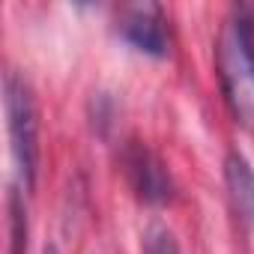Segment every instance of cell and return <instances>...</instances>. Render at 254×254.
Wrapping results in <instances>:
<instances>
[{
    "label": "cell",
    "mask_w": 254,
    "mask_h": 254,
    "mask_svg": "<svg viewBox=\"0 0 254 254\" xmlns=\"http://www.w3.org/2000/svg\"><path fill=\"white\" fill-rule=\"evenodd\" d=\"M215 66L230 114L242 126H254V3L233 6L227 15L215 48Z\"/></svg>",
    "instance_id": "1"
},
{
    "label": "cell",
    "mask_w": 254,
    "mask_h": 254,
    "mask_svg": "<svg viewBox=\"0 0 254 254\" xmlns=\"http://www.w3.org/2000/svg\"><path fill=\"white\" fill-rule=\"evenodd\" d=\"M3 108H6L12 159L18 165L24 189H33L36 186V171H39V114H36L33 90H30L24 75L6 72V78H3Z\"/></svg>",
    "instance_id": "2"
},
{
    "label": "cell",
    "mask_w": 254,
    "mask_h": 254,
    "mask_svg": "<svg viewBox=\"0 0 254 254\" xmlns=\"http://www.w3.org/2000/svg\"><path fill=\"white\" fill-rule=\"evenodd\" d=\"M123 171H126V180H129L132 191L144 203L162 206V203H168L174 197L171 171L165 168V162L147 144H141V141L126 144V150H123Z\"/></svg>",
    "instance_id": "3"
},
{
    "label": "cell",
    "mask_w": 254,
    "mask_h": 254,
    "mask_svg": "<svg viewBox=\"0 0 254 254\" xmlns=\"http://www.w3.org/2000/svg\"><path fill=\"white\" fill-rule=\"evenodd\" d=\"M120 33L123 39L135 45L138 51L150 57H168L171 51V33L162 6L156 3H138V6H126L120 15Z\"/></svg>",
    "instance_id": "4"
},
{
    "label": "cell",
    "mask_w": 254,
    "mask_h": 254,
    "mask_svg": "<svg viewBox=\"0 0 254 254\" xmlns=\"http://www.w3.org/2000/svg\"><path fill=\"white\" fill-rule=\"evenodd\" d=\"M224 183H227L233 209L248 227H254V171L239 150L227 153L224 159Z\"/></svg>",
    "instance_id": "5"
},
{
    "label": "cell",
    "mask_w": 254,
    "mask_h": 254,
    "mask_svg": "<svg viewBox=\"0 0 254 254\" xmlns=\"http://www.w3.org/2000/svg\"><path fill=\"white\" fill-rule=\"evenodd\" d=\"M6 212H9V254H27L30 224H27V206L18 189H9Z\"/></svg>",
    "instance_id": "6"
},
{
    "label": "cell",
    "mask_w": 254,
    "mask_h": 254,
    "mask_svg": "<svg viewBox=\"0 0 254 254\" xmlns=\"http://www.w3.org/2000/svg\"><path fill=\"white\" fill-rule=\"evenodd\" d=\"M42 254H60V251H57L54 245H45V251H42Z\"/></svg>",
    "instance_id": "7"
}]
</instances>
